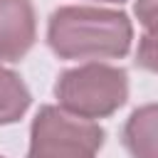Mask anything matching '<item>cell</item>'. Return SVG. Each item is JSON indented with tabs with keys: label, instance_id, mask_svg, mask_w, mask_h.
<instances>
[{
	"label": "cell",
	"instance_id": "obj_8",
	"mask_svg": "<svg viewBox=\"0 0 158 158\" xmlns=\"http://www.w3.org/2000/svg\"><path fill=\"white\" fill-rule=\"evenodd\" d=\"M133 12L143 25V32H158V0H136Z\"/></svg>",
	"mask_w": 158,
	"mask_h": 158
},
{
	"label": "cell",
	"instance_id": "obj_10",
	"mask_svg": "<svg viewBox=\"0 0 158 158\" xmlns=\"http://www.w3.org/2000/svg\"><path fill=\"white\" fill-rule=\"evenodd\" d=\"M0 158H2V156H0Z\"/></svg>",
	"mask_w": 158,
	"mask_h": 158
},
{
	"label": "cell",
	"instance_id": "obj_5",
	"mask_svg": "<svg viewBox=\"0 0 158 158\" xmlns=\"http://www.w3.org/2000/svg\"><path fill=\"white\" fill-rule=\"evenodd\" d=\"M123 146L131 158H158V104L138 106L123 126Z\"/></svg>",
	"mask_w": 158,
	"mask_h": 158
},
{
	"label": "cell",
	"instance_id": "obj_6",
	"mask_svg": "<svg viewBox=\"0 0 158 158\" xmlns=\"http://www.w3.org/2000/svg\"><path fill=\"white\" fill-rule=\"evenodd\" d=\"M30 89L20 79V74L0 67V126L20 121L30 109Z\"/></svg>",
	"mask_w": 158,
	"mask_h": 158
},
{
	"label": "cell",
	"instance_id": "obj_1",
	"mask_svg": "<svg viewBox=\"0 0 158 158\" xmlns=\"http://www.w3.org/2000/svg\"><path fill=\"white\" fill-rule=\"evenodd\" d=\"M133 27L126 12L91 5H64L49 15L47 42L59 59H118L131 49Z\"/></svg>",
	"mask_w": 158,
	"mask_h": 158
},
{
	"label": "cell",
	"instance_id": "obj_4",
	"mask_svg": "<svg viewBox=\"0 0 158 158\" xmlns=\"http://www.w3.org/2000/svg\"><path fill=\"white\" fill-rule=\"evenodd\" d=\"M37 40L32 0H0V62H20Z\"/></svg>",
	"mask_w": 158,
	"mask_h": 158
},
{
	"label": "cell",
	"instance_id": "obj_3",
	"mask_svg": "<svg viewBox=\"0 0 158 158\" xmlns=\"http://www.w3.org/2000/svg\"><path fill=\"white\" fill-rule=\"evenodd\" d=\"M106 133L99 123L57 106H42L30 126L27 158H96Z\"/></svg>",
	"mask_w": 158,
	"mask_h": 158
},
{
	"label": "cell",
	"instance_id": "obj_7",
	"mask_svg": "<svg viewBox=\"0 0 158 158\" xmlns=\"http://www.w3.org/2000/svg\"><path fill=\"white\" fill-rule=\"evenodd\" d=\"M136 64L146 72L158 74V32H143L136 49Z\"/></svg>",
	"mask_w": 158,
	"mask_h": 158
},
{
	"label": "cell",
	"instance_id": "obj_9",
	"mask_svg": "<svg viewBox=\"0 0 158 158\" xmlns=\"http://www.w3.org/2000/svg\"><path fill=\"white\" fill-rule=\"evenodd\" d=\"M106 2H123V0H106Z\"/></svg>",
	"mask_w": 158,
	"mask_h": 158
},
{
	"label": "cell",
	"instance_id": "obj_2",
	"mask_svg": "<svg viewBox=\"0 0 158 158\" xmlns=\"http://www.w3.org/2000/svg\"><path fill=\"white\" fill-rule=\"evenodd\" d=\"M59 106L84 121L106 118L118 111L128 99V77L118 67L109 64H81L59 74L54 84Z\"/></svg>",
	"mask_w": 158,
	"mask_h": 158
}]
</instances>
